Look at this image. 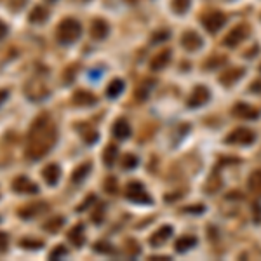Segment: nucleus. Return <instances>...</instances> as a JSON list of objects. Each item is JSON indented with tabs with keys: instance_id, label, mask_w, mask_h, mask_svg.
<instances>
[{
	"instance_id": "nucleus-44",
	"label": "nucleus",
	"mask_w": 261,
	"mask_h": 261,
	"mask_svg": "<svg viewBox=\"0 0 261 261\" xmlns=\"http://www.w3.org/2000/svg\"><path fill=\"white\" fill-rule=\"evenodd\" d=\"M47 2H54V0H47Z\"/></svg>"
},
{
	"instance_id": "nucleus-28",
	"label": "nucleus",
	"mask_w": 261,
	"mask_h": 261,
	"mask_svg": "<svg viewBox=\"0 0 261 261\" xmlns=\"http://www.w3.org/2000/svg\"><path fill=\"white\" fill-rule=\"evenodd\" d=\"M82 138H84L85 143H94V141L98 140V133L91 127H84V130H82Z\"/></svg>"
},
{
	"instance_id": "nucleus-21",
	"label": "nucleus",
	"mask_w": 261,
	"mask_h": 261,
	"mask_svg": "<svg viewBox=\"0 0 261 261\" xmlns=\"http://www.w3.org/2000/svg\"><path fill=\"white\" fill-rule=\"evenodd\" d=\"M117 155H118V148H117L115 145H108V146H106L105 152H103V162H105L106 167H110V165L115 164Z\"/></svg>"
},
{
	"instance_id": "nucleus-14",
	"label": "nucleus",
	"mask_w": 261,
	"mask_h": 261,
	"mask_svg": "<svg viewBox=\"0 0 261 261\" xmlns=\"http://www.w3.org/2000/svg\"><path fill=\"white\" fill-rule=\"evenodd\" d=\"M96 101H98L96 96L91 94L89 91H75V94L72 98V103L75 106H91Z\"/></svg>"
},
{
	"instance_id": "nucleus-45",
	"label": "nucleus",
	"mask_w": 261,
	"mask_h": 261,
	"mask_svg": "<svg viewBox=\"0 0 261 261\" xmlns=\"http://www.w3.org/2000/svg\"><path fill=\"white\" fill-rule=\"evenodd\" d=\"M259 70H261V66H259Z\"/></svg>"
},
{
	"instance_id": "nucleus-37",
	"label": "nucleus",
	"mask_w": 261,
	"mask_h": 261,
	"mask_svg": "<svg viewBox=\"0 0 261 261\" xmlns=\"http://www.w3.org/2000/svg\"><path fill=\"white\" fill-rule=\"evenodd\" d=\"M91 202H96V197H94V195H89V197H87L84 202H82V205H78V207H77V211H84V209L89 207Z\"/></svg>"
},
{
	"instance_id": "nucleus-22",
	"label": "nucleus",
	"mask_w": 261,
	"mask_h": 261,
	"mask_svg": "<svg viewBox=\"0 0 261 261\" xmlns=\"http://www.w3.org/2000/svg\"><path fill=\"white\" fill-rule=\"evenodd\" d=\"M124 80L122 78H115V80H112L110 82V85L106 87V96L108 98H117V96H120V93L124 91Z\"/></svg>"
},
{
	"instance_id": "nucleus-25",
	"label": "nucleus",
	"mask_w": 261,
	"mask_h": 261,
	"mask_svg": "<svg viewBox=\"0 0 261 261\" xmlns=\"http://www.w3.org/2000/svg\"><path fill=\"white\" fill-rule=\"evenodd\" d=\"M65 225V220H63L61 216H56V218H51L49 221H46L44 223V230L49 232V233H56L59 228Z\"/></svg>"
},
{
	"instance_id": "nucleus-19",
	"label": "nucleus",
	"mask_w": 261,
	"mask_h": 261,
	"mask_svg": "<svg viewBox=\"0 0 261 261\" xmlns=\"http://www.w3.org/2000/svg\"><path fill=\"white\" fill-rule=\"evenodd\" d=\"M28 18H30V21L33 23V25H40V23H44L47 18H49V13H47L46 7L37 6V7H33V9H31V13H30Z\"/></svg>"
},
{
	"instance_id": "nucleus-39",
	"label": "nucleus",
	"mask_w": 261,
	"mask_h": 261,
	"mask_svg": "<svg viewBox=\"0 0 261 261\" xmlns=\"http://www.w3.org/2000/svg\"><path fill=\"white\" fill-rule=\"evenodd\" d=\"M7 31H9V28H7V25H6L4 21H0V40H2V38H6Z\"/></svg>"
},
{
	"instance_id": "nucleus-1",
	"label": "nucleus",
	"mask_w": 261,
	"mask_h": 261,
	"mask_svg": "<svg viewBox=\"0 0 261 261\" xmlns=\"http://www.w3.org/2000/svg\"><path fill=\"white\" fill-rule=\"evenodd\" d=\"M58 130L51 122L49 115H40L31 125L30 141L26 146V157L30 160H38L51 152V148L56 143Z\"/></svg>"
},
{
	"instance_id": "nucleus-8",
	"label": "nucleus",
	"mask_w": 261,
	"mask_h": 261,
	"mask_svg": "<svg viewBox=\"0 0 261 261\" xmlns=\"http://www.w3.org/2000/svg\"><path fill=\"white\" fill-rule=\"evenodd\" d=\"M202 37H200L199 33H195V31L188 30L183 33V37H181V46H183V49L190 51V53H193V51H199L200 47H202Z\"/></svg>"
},
{
	"instance_id": "nucleus-18",
	"label": "nucleus",
	"mask_w": 261,
	"mask_h": 261,
	"mask_svg": "<svg viewBox=\"0 0 261 261\" xmlns=\"http://www.w3.org/2000/svg\"><path fill=\"white\" fill-rule=\"evenodd\" d=\"M169 59H171V49H164V51H160V53L152 59V65H150V66H152V70L159 72V70H162L165 65H167Z\"/></svg>"
},
{
	"instance_id": "nucleus-29",
	"label": "nucleus",
	"mask_w": 261,
	"mask_h": 261,
	"mask_svg": "<svg viewBox=\"0 0 261 261\" xmlns=\"http://www.w3.org/2000/svg\"><path fill=\"white\" fill-rule=\"evenodd\" d=\"M66 254H68V249H66L65 246H56V249L51 251L49 258L51 259H61V258H65Z\"/></svg>"
},
{
	"instance_id": "nucleus-27",
	"label": "nucleus",
	"mask_w": 261,
	"mask_h": 261,
	"mask_svg": "<svg viewBox=\"0 0 261 261\" xmlns=\"http://www.w3.org/2000/svg\"><path fill=\"white\" fill-rule=\"evenodd\" d=\"M138 157L136 155H133V153H127V155L122 159V167L124 169H134L138 165Z\"/></svg>"
},
{
	"instance_id": "nucleus-15",
	"label": "nucleus",
	"mask_w": 261,
	"mask_h": 261,
	"mask_svg": "<svg viewBox=\"0 0 261 261\" xmlns=\"http://www.w3.org/2000/svg\"><path fill=\"white\" fill-rule=\"evenodd\" d=\"M242 77H244V68H230V70H227V72L221 75L220 82L223 85L230 87L232 84H235L237 80H240Z\"/></svg>"
},
{
	"instance_id": "nucleus-35",
	"label": "nucleus",
	"mask_w": 261,
	"mask_h": 261,
	"mask_svg": "<svg viewBox=\"0 0 261 261\" xmlns=\"http://www.w3.org/2000/svg\"><path fill=\"white\" fill-rule=\"evenodd\" d=\"M7 246H9V239L4 232H0V252H6Z\"/></svg>"
},
{
	"instance_id": "nucleus-6",
	"label": "nucleus",
	"mask_w": 261,
	"mask_h": 261,
	"mask_svg": "<svg viewBox=\"0 0 261 261\" xmlns=\"http://www.w3.org/2000/svg\"><path fill=\"white\" fill-rule=\"evenodd\" d=\"M254 140H256V134L252 133L251 129H246V127L235 129L233 133H230L227 136V143H237V145H251L254 143Z\"/></svg>"
},
{
	"instance_id": "nucleus-24",
	"label": "nucleus",
	"mask_w": 261,
	"mask_h": 261,
	"mask_svg": "<svg viewBox=\"0 0 261 261\" xmlns=\"http://www.w3.org/2000/svg\"><path fill=\"white\" fill-rule=\"evenodd\" d=\"M89 171H91V164H89V162L78 165V167L72 172V181H73V183H80V181H84L85 176L89 174Z\"/></svg>"
},
{
	"instance_id": "nucleus-17",
	"label": "nucleus",
	"mask_w": 261,
	"mask_h": 261,
	"mask_svg": "<svg viewBox=\"0 0 261 261\" xmlns=\"http://www.w3.org/2000/svg\"><path fill=\"white\" fill-rule=\"evenodd\" d=\"M113 136H115L117 140H127L130 136V127L124 118H118L115 124H113Z\"/></svg>"
},
{
	"instance_id": "nucleus-5",
	"label": "nucleus",
	"mask_w": 261,
	"mask_h": 261,
	"mask_svg": "<svg viewBox=\"0 0 261 261\" xmlns=\"http://www.w3.org/2000/svg\"><path fill=\"white\" fill-rule=\"evenodd\" d=\"M249 33H251V28H249L247 25H244V23L242 25H237L235 28L223 38V44L227 47H237L242 40H246L249 37Z\"/></svg>"
},
{
	"instance_id": "nucleus-34",
	"label": "nucleus",
	"mask_w": 261,
	"mask_h": 261,
	"mask_svg": "<svg viewBox=\"0 0 261 261\" xmlns=\"http://www.w3.org/2000/svg\"><path fill=\"white\" fill-rule=\"evenodd\" d=\"M105 188H106V192H108V193H115L117 192V181L113 180V178H108L106 183H105Z\"/></svg>"
},
{
	"instance_id": "nucleus-26",
	"label": "nucleus",
	"mask_w": 261,
	"mask_h": 261,
	"mask_svg": "<svg viewBox=\"0 0 261 261\" xmlns=\"http://www.w3.org/2000/svg\"><path fill=\"white\" fill-rule=\"evenodd\" d=\"M190 4H192V0H172L171 7L176 14H185L190 9Z\"/></svg>"
},
{
	"instance_id": "nucleus-33",
	"label": "nucleus",
	"mask_w": 261,
	"mask_h": 261,
	"mask_svg": "<svg viewBox=\"0 0 261 261\" xmlns=\"http://www.w3.org/2000/svg\"><path fill=\"white\" fill-rule=\"evenodd\" d=\"M129 246H125V254L127 256H130V258H134V256L138 254V252H140V246H138L136 242H134V240H129Z\"/></svg>"
},
{
	"instance_id": "nucleus-43",
	"label": "nucleus",
	"mask_w": 261,
	"mask_h": 261,
	"mask_svg": "<svg viewBox=\"0 0 261 261\" xmlns=\"http://www.w3.org/2000/svg\"><path fill=\"white\" fill-rule=\"evenodd\" d=\"M78 2H87V0H78Z\"/></svg>"
},
{
	"instance_id": "nucleus-40",
	"label": "nucleus",
	"mask_w": 261,
	"mask_h": 261,
	"mask_svg": "<svg viewBox=\"0 0 261 261\" xmlns=\"http://www.w3.org/2000/svg\"><path fill=\"white\" fill-rule=\"evenodd\" d=\"M150 259H153V261H169L171 258H167V256H155V258H153V256H152Z\"/></svg>"
},
{
	"instance_id": "nucleus-31",
	"label": "nucleus",
	"mask_w": 261,
	"mask_h": 261,
	"mask_svg": "<svg viewBox=\"0 0 261 261\" xmlns=\"http://www.w3.org/2000/svg\"><path fill=\"white\" fill-rule=\"evenodd\" d=\"M94 251L103 252V254H110V252H113V247L108 242H96L94 244Z\"/></svg>"
},
{
	"instance_id": "nucleus-11",
	"label": "nucleus",
	"mask_w": 261,
	"mask_h": 261,
	"mask_svg": "<svg viewBox=\"0 0 261 261\" xmlns=\"http://www.w3.org/2000/svg\"><path fill=\"white\" fill-rule=\"evenodd\" d=\"M232 113L239 118H258L259 117V110L252 108V106L246 105V103H237V105L233 106Z\"/></svg>"
},
{
	"instance_id": "nucleus-36",
	"label": "nucleus",
	"mask_w": 261,
	"mask_h": 261,
	"mask_svg": "<svg viewBox=\"0 0 261 261\" xmlns=\"http://www.w3.org/2000/svg\"><path fill=\"white\" fill-rule=\"evenodd\" d=\"M165 38H169V31L167 30H162V31H157V33L153 35L152 40L153 42H160V40H165Z\"/></svg>"
},
{
	"instance_id": "nucleus-32",
	"label": "nucleus",
	"mask_w": 261,
	"mask_h": 261,
	"mask_svg": "<svg viewBox=\"0 0 261 261\" xmlns=\"http://www.w3.org/2000/svg\"><path fill=\"white\" fill-rule=\"evenodd\" d=\"M21 246L25 249H38L44 246L42 240H31V239H23L21 240Z\"/></svg>"
},
{
	"instance_id": "nucleus-3",
	"label": "nucleus",
	"mask_w": 261,
	"mask_h": 261,
	"mask_svg": "<svg viewBox=\"0 0 261 261\" xmlns=\"http://www.w3.org/2000/svg\"><path fill=\"white\" fill-rule=\"evenodd\" d=\"M125 199L134 204H145V205L152 204V197L148 195V192H146L140 181H130L127 187H125Z\"/></svg>"
},
{
	"instance_id": "nucleus-4",
	"label": "nucleus",
	"mask_w": 261,
	"mask_h": 261,
	"mask_svg": "<svg viewBox=\"0 0 261 261\" xmlns=\"http://www.w3.org/2000/svg\"><path fill=\"white\" fill-rule=\"evenodd\" d=\"M225 23H227V16L220 11H209L202 16V25L209 33H216L218 30L223 28Z\"/></svg>"
},
{
	"instance_id": "nucleus-10",
	"label": "nucleus",
	"mask_w": 261,
	"mask_h": 261,
	"mask_svg": "<svg viewBox=\"0 0 261 261\" xmlns=\"http://www.w3.org/2000/svg\"><path fill=\"white\" fill-rule=\"evenodd\" d=\"M171 235H172V227H169V225L160 227L159 230L153 232V235L150 237V244H152L153 247H160V246H164V244L167 242Z\"/></svg>"
},
{
	"instance_id": "nucleus-12",
	"label": "nucleus",
	"mask_w": 261,
	"mask_h": 261,
	"mask_svg": "<svg viewBox=\"0 0 261 261\" xmlns=\"http://www.w3.org/2000/svg\"><path fill=\"white\" fill-rule=\"evenodd\" d=\"M59 176H61V169H59V165H56V164L46 165V167H44V171H42L44 181H46L49 187H54V185L58 183Z\"/></svg>"
},
{
	"instance_id": "nucleus-13",
	"label": "nucleus",
	"mask_w": 261,
	"mask_h": 261,
	"mask_svg": "<svg viewBox=\"0 0 261 261\" xmlns=\"http://www.w3.org/2000/svg\"><path fill=\"white\" fill-rule=\"evenodd\" d=\"M108 33H110V26L105 19H96V21L93 23V26H91V35H93V38H96V40L106 38Z\"/></svg>"
},
{
	"instance_id": "nucleus-16",
	"label": "nucleus",
	"mask_w": 261,
	"mask_h": 261,
	"mask_svg": "<svg viewBox=\"0 0 261 261\" xmlns=\"http://www.w3.org/2000/svg\"><path fill=\"white\" fill-rule=\"evenodd\" d=\"M68 240L73 244L75 247H82L85 242V235H84V225H75L72 230L68 232Z\"/></svg>"
},
{
	"instance_id": "nucleus-42",
	"label": "nucleus",
	"mask_w": 261,
	"mask_h": 261,
	"mask_svg": "<svg viewBox=\"0 0 261 261\" xmlns=\"http://www.w3.org/2000/svg\"><path fill=\"white\" fill-rule=\"evenodd\" d=\"M127 2H130V4H136V2H140V0H127Z\"/></svg>"
},
{
	"instance_id": "nucleus-20",
	"label": "nucleus",
	"mask_w": 261,
	"mask_h": 261,
	"mask_svg": "<svg viewBox=\"0 0 261 261\" xmlns=\"http://www.w3.org/2000/svg\"><path fill=\"white\" fill-rule=\"evenodd\" d=\"M197 244V237L193 235H183L181 239L176 240V251L178 252H185L188 249H192Z\"/></svg>"
},
{
	"instance_id": "nucleus-30",
	"label": "nucleus",
	"mask_w": 261,
	"mask_h": 261,
	"mask_svg": "<svg viewBox=\"0 0 261 261\" xmlns=\"http://www.w3.org/2000/svg\"><path fill=\"white\" fill-rule=\"evenodd\" d=\"M249 188L256 190V192L261 190V171H256L251 178H249Z\"/></svg>"
},
{
	"instance_id": "nucleus-41",
	"label": "nucleus",
	"mask_w": 261,
	"mask_h": 261,
	"mask_svg": "<svg viewBox=\"0 0 261 261\" xmlns=\"http://www.w3.org/2000/svg\"><path fill=\"white\" fill-rule=\"evenodd\" d=\"M6 98H7V93H6V91H0V105H2V103L6 101Z\"/></svg>"
},
{
	"instance_id": "nucleus-23",
	"label": "nucleus",
	"mask_w": 261,
	"mask_h": 261,
	"mask_svg": "<svg viewBox=\"0 0 261 261\" xmlns=\"http://www.w3.org/2000/svg\"><path fill=\"white\" fill-rule=\"evenodd\" d=\"M44 209H46V205H44V202H33V204H30L28 207L21 209V211H19V214L25 218V220H30V218H33L35 214L42 212Z\"/></svg>"
},
{
	"instance_id": "nucleus-9",
	"label": "nucleus",
	"mask_w": 261,
	"mask_h": 261,
	"mask_svg": "<svg viewBox=\"0 0 261 261\" xmlns=\"http://www.w3.org/2000/svg\"><path fill=\"white\" fill-rule=\"evenodd\" d=\"M13 190L18 193H37L38 187L26 176H18L13 181Z\"/></svg>"
},
{
	"instance_id": "nucleus-2",
	"label": "nucleus",
	"mask_w": 261,
	"mask_h": 261,
	"mask_svg": "<svg viewBox=\"0 0 261 261\" xmlns=\"http://www.w3.org/2000/svg\"><path fill=\"white\" fill-rule=\"evenodd\" d=\"M82 35V26L77 19L68 18V19H63L59 23L58 30H56V38L59 44H73L75 40H78V37Z\"/></svg>"
},
{
	"instance_id": "nucleus-38",
	"label": "nucleus",
	"mask_w": 261,
	"mask_h": 261,
	"mask_svg": "<svg viewBox=\"0 0 261 261\" xmlns=\"http://www.w3.org/2000/svg\"><path fill=\"white\" fill-rule=\"evenodd\" d=\"M103 212H105V207L100 205V211H96L93 214V223H101V221H103Z\"/></svg>"
},
{
	"instance_id": "nucleus-7",
	"label": "nucleus",
	"mask_w": 261,
	"mask_h": 261,
	"mask_svg": "<svg viewBox=\"0 0 261 261\" xmlns=\"http://www.w3.org/2000/svg\"><path fill=\"white\" fill-rule=\"evenodd\" d=\"M209 98H211V94H209L207 87L197 85L195 89H193L192 96L188 98V106L190 108H199V106H202L209 101Z\"/></svg>"
}]
</instances>
